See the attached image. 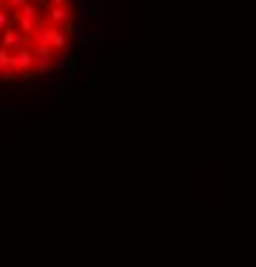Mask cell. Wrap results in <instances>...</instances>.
I'll return each mask as SVG.
<instances>
[{
    "label": "cell",
    "mask_w": 256,
    "mask_h": 267,
    "mask_svg": "<svg viewBox=\"0 0 256 267\" xmlns=\"http://www.w3.org/2000/svg\"><path fill=\"white\" fill-rule=\"evenodd\" d=\"M18 13H21V18H34V21H39V8H36V3H31V0H28V3Z\"/></svg>",
    "instance_id": "1"
},
{
    "label": "cell",
    "mask_w": 256,
    "mask_h": 267,
    "mask_svg": "<svg viewBox=\"0 0 256 267\" xmlns=\"http://www.w3.org/2000/svg\"><path fill=\"white\" fill-rule=\"evenodd\" d=\"M26 3H28V0H8L5 10H21V8H23Z\"/></svg>",
    "instance_id": "2"
}]
</instances>
